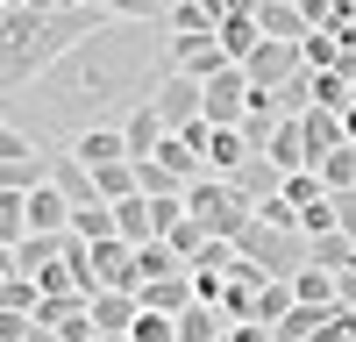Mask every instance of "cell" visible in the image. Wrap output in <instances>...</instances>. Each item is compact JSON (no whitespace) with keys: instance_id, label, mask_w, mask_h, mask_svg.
Returning a JSON list of instances; mask_svg holds the SVG:
<instances>
[{"instance_id":"cell-1","label":"cell","mask_w":356,"mask_h":342,"mask_svg":"<svg viewBox=\"0 0 356 342\" xmlns=\"http://www.w3.org/2000/svg\"><path fill=\"white\" fill-rule=\"evenodd\" d=\"M164 79H171V28L164 22H100L36 86L8 93V122L29 136L72 142L86 129H122L143 100H157Z\"/></svg>"},{"instance_id":"cell-2","label":"cell","mask_w":356,"mask_h":342,"mask_svg":"<svg viewBox=\"0 0 356 342\" xmlns=\"http://www.w3.org/2000/svg\"><path fill=\"white\" fill-rule=\"evenodd\" d=\"M100 22H114L107 8H0V79H8V93L22 86H36L57 57L72 43H86Z\"/></svg>"},{"instance_id":"cell-3","label":"cell","mask_w":356,"mask_h":342,"mask_svg":"<svg viewBox=\"0 0 356 342\" xmlns=\"http://www.w3.org/2000/svg\"><path fill=\"white\" fill-rule=\"evenodd\" d=\"M186 214H193L200 236H228V243H235V236L257 221V200L235 186V179H214V171H207V179L186 186Z\"/></svg>"},{"instance_id":"cell-4","label":"cell","mask_w":356,"mask_h":342,"mask_svg":"<svg viewBox=\"0 0 356 342\" xmlns=\"http://www.w3.org/2000/svg\"><path fill=\"white\" fill-rule=\"evenodd\" d=\"M235 250H243L250 264H264L271 278H300L314 264V243L300 236V228H264V221H250L243 236H235Z\"/></svg>"},{"instance_id":"cell-5","label":"cell","mask_w":356,"mask_h":342,"mask_svg":"<svg viewBox=\"0 0 356 342\" xmlns=\"http://www.w3.org/2000/svg\"><path fill=\"white\" fill-rule=\"evenodd\" d=\"M243 72H250V86L278 93V86H292V79L307 72V50H300V43H285V36H264V43L243 57Z\"/></svg>"},{"instance_id":"cell-6","label":"cell","mask_w":356,"mask_h":342,"mask_svg":"<svg viewBox=\"0 0 356 342\" xmlns=\"http://www.w3.org/2000/svg\"><path fill=\"white\" fill-rule=\"evenodd\" d=\"M171 72H186V79H200V86L221 79V72H235L221 28H214V36H171Z\"/></svg>"},{"instance_id":"cell-7","label":"cell","mask_w":356,"mask_h":342,"mask_svg":"<svg viewBox=\"0 0 356 342\" xmlns=\"http://www.w3.org/2000/svg\"><path fill=\"white\" fill-rule=\"evenodd\" d=\"M150 107L164 114L171 129H186V122H200V114H207V86H200V79H186V72H171V79L157 86V100H150Z\"/></svg>"},{"instance_id":"cell-8","label":"cell","mask_w":356,"mask_h":342,"mask_svg":"<svg viewBox=\"0 0 356 342\" xmlns=\"http://www.w3.org/2000/svg\"><path fill=\"white\" fill-rule=\"evenodd\" d=\"M65 236H72V228H65ZM65 236H43V228H36V236H22L15 250H0V271H22V278H43V271L57 264V256H65Z\"/></svg>"},{"instance_id":"cell-9","label":"cell","mask_w":356,"mask_h":342,"mask_svg":"<svg viewBox=\"0 0 356 342\" xmlns=\"http://www.w3.org/2000/svg\"><path fill=\"white\" fill-rule=\"evenodd\" d=\"M93 321H100V335H136V321H143V293H129V285L93 293Z\"/></svg>"},{"instance_id":"cell-10","label":"cell","mask_w":356,"mask_h":342,"mask_svg":"<svg viewBox=\"0 0 356 342\" xmlns=\"http://www.w3.org/2000/svg\"><path fill=\"white\" fill-rule=\"evenodd\" d=\"M50 186L72 200V207H100V179H93V164H79L72 150L65 157H50Z\"/></svg>"},{"instance_id":"cell-11","label":"cell","mask_w":356,"mask_h":342,"mask_svg":"<svg viewBox=\"0 0 356 342\" xmlns=\"http://www.w3.org/2000/svg\"><path fill=\"white\" fill-rule=\"evenodd\" d=\"M143 293V307L150 314H186V307H200V278L193 271H178V278H150V285H136Z\"/></svg>"},{"instance_id":"cell-12","label":"cell","mask_w":356,"mask_h":342,"mask_svg":"<svg viewBox=\"0 0 356 342\" xmlns=\"http://www.w3.org/2000/svg\"><path fill=\"white\" fill-rule=\"evenodd\" d=\"M122 136H129V157L143 164V157H157V150H164V136H171V122H164V114H157L150 100H143V107L129 114V122H122Z\"/></svg>"},{"instance_id":"cell-13","label":"cell","mask_w":356,"mask_h":342,"mask_svg":"<svg viewBox=\"0 0 356 342\" xmlns=\"http://www.w3.org/2000/svg\"><path fill=\"white\" fill-rule=\"evenodd\" d=\"M72 214H79V207H72L57 186H36V193H29V236H36V228H43V236H65Z\"/></svg>"},{"instance_id":"cell-14","label":"cell","mask_w":356,"mask_h":342,"mask_svg":"<svg viewBox=\"0 0 356 342\" xmlns=\"http://www.w3.org/2000/svg\"><path fill=\"white\" fill-rule=\"evenodd\" d=\"M93 264H100V285H129V293H136V243L129 236L93 243Z\"/></svg>"},{"instance_id":"cell-15","label":"cell","mask_w":356,"mask_h":342,"mask_svg":"<svg viewBox=\"0 0 356 342\" xmlns=\"http://www.w3.org/2000/svg\"><path fill=\"white\" fill-rule=\"evenodd\" d=\"M72 157L93 164V171H100V164H122V157H129V136H122V129H86V136H72Z\"/></svg>"},{"instance_id":"cell-16","label":"cell","mask_w":356,"mask_h":342,"mask_svg":"<svg viewBox=\"0 0 356 342\" xmlns=\"http://www.w3.org/2000/svg\"><path fill=\"white\" fill-rule=\"evenodd\" d=\"M114 221H122V236L143 250V243H157V200L150 193H136V200H114Z\"/></svg>"},{"instance_id":"cell-17","label":"cell","mask_w":356,"mask_h":342,"mask_svg":"<svg viewBox=\"0 0 356 342\" xmlns=\"http://www.w3.org/2000/svg\"><path fill=\"white\" fill-rule=\"evenodd\" d=\"M243 164H250V136L243 129H214V142H207V171H214V179H235Z\"/></svg>"},{"instance_id":"cell-18","label":"cell","mask_w":356,"mask_h":342,"mask_svg":"<svg viewBox=\"0 0 356 342\" xmlns=\"http://www.w3.org/2000/svg\"><path fill=\"white\" fill-rule=\"evenodd\" d=\"M257 28H264V36L300 43L307 36V15H300V0H257Z\"/></svg>"},{"instance_id":"cell-19","label":"cell","mask_w":356,"mask_h":342,"mask_svg":"<svg viewBox=\"0 0 356 342\" xmlns=\"http://www.w3.org/2000/svg\"><path fill=\"white\" fill-rule=\"evenodd\" d=\"M271 164H285V171H314V157H307V129H300V114H285V129L271 136V150H264Z\"/></svg>"},{"instance_id":"cell-20","label":"cell","mask_w":356,"mask_h":342,"mask_svg":"<svg viewBox=\"0 0 356 342\" xmlns=\"http://www.w3.org/2000/svg\"><path fill=\"white\" fill-rule=\"evenodd\" d=\"M235 186H243L250 200H271V193H285V164H271L264 150H250V164L235 171Z\"/></svg>"},{"instance_id":"cell-21","label":"cell","mask_w":356,"mask_h":342,"mask_svg":"<svg viewBox=\"0 0 356 342\" xmlns=\"http://www.w3.org/2000/svg\"><path fill=\"white\" fill-rule=\"evenodd\" d=\"M178 271H193V264H186V256H178L164 236L136 250V285H150V278H178Z\"/></svg>"},{"instance_id":"cell-22","label":"cell","mask_w":356,"mask_h":342,"mask_svg":"<svg viewBox=\"0 0 356 342\" xmlns=\"http://www.w3.org/2000/svg\"><path fill=\"white\" fill-rule=\"evenodd\" d=\"M292 293H300V307H342V278L321 271V264H307L300 278H292Z\"/></svg>"},{"instance_id":"cell-23","label":"cell","mask_w":356,"mask_h":342,"mask_svg":"<svg viewBox=\"0 0 356 342\" xmlns=\"http://www.w3.org/2000/svg\"><path fill=\"white\" fill-rule=\"evenodd\" d=\"M164 28L171 36H214V8H207V0H171V15H164Z\"/></svg>"},{"instance_id":"cell-24","label":"cell","mask_w":356,"mask_h":342,"mask_svg":"<svg viewBox=\"0 0 356 342\" xmlns=\"http://www.w3.org/2000/svg\"><path fill=\"white\" fill-rule=\"evenodd\" d=\"M22 236H29V193L0 186V250H15Z\"/></svg>"},{"instance_id":"cell-25","label":"cell","mask_w":356,"mask_h":342,"mask_svg":"<svg viewBox=\"0 0 356 342\" xmlns=\"http://www.w3.org/2000/svg\"><path fill=\"white\" fill-rule=\"evenodd\" d=\"M43 307V285L22 278V271H0V314H36Z\"/></svg>"},{"instance_id":"cell-26","label":"cell","mask_w":356,"mask_h":342,"mask_svg":"<svg viewBox=\"0 0 356 342\" xmlns=\"http://www.w3.org/2000/svg\"><path fill=\"white\" fill-rule=\"evenodd\" d=\"M221 43H228V57H235V65H243V57L264 43V28H257V8H243V15H228L221 22Z\"/></svg>"},{"instance_id":"cell-27","label":"cell","mask_w":356,"mask_h":342,"mask_svg":"<svg viewBox=\"0 0 356 342\" xmlns=\"http://www.w3.org/2000/svg\"><path fill=\"white\" fill-rule=\"evenodd\" d=\"M292 307H300V293H292V278H271V285L257 293V321H264V328H278V321H285Z\"/></svg>"},{"instance_id":"cell-28","label":"cell","mask_w":356,"mask_h":342,"mask_svg":"<svg viewBox=\"0 0 356 342\" xmlns=\"http://www.w3.org/2000/svg\"><path fill=\"white\" fill-rule=\"evenodd\" d=\"M72 236H86V243H107V236H122V221H114V207L100 200V207H79V214H72Z\"/></svg>"},{"instance_id":"cell-29","label":"cell","mask_w":356,"mask_h":342,"mask_svg":"<svg viewBox=\"0 0 356 342\" xmlns=\"http://www.w3.org/2000/svg\"><path fill=\"white\" fill-rule=\"evenodd\" d=\"M314 107H356V86H349V72H314Z\"/></svg>"},{"instance_id":"cell-30","label":"cell","mask_w":356,"mask_h":342,"mask_svg":"<svg viewBox=\"0 0 356 342\" xmlns=\"http://www.w3.org/2000/svg\"><path fill=\"white\" fill-rule=\"evenodd\" d=\"M307 243H314V264L321 271H349L356 264V243L349 236H307Z\"/></svg>"},{"instance_id":"cell-31","label":"cell","mask_w":356,"mask_h":342,"mask_svg":"<svg viewBox=\"0 0 356 342\" xmlns=\"http://www.w3.org/2000/svg\"><path fill=\"white\" fill-rule=\"evenodd\" d=\"M321 179H328V193H356V142H342L335 157H321Z\"/></svg>"},{"instance_id":"cell-32","label":"cell","mask_w":356,"mask_h":342,"mask_svg":"<svg viewBox=\"0 0 356 342\" xmlns=\"http://www.w3.org/2000/svg\"><path fill=\"white\" fill-rule=\"evenodd\" d=\"M285 200L307 214L314 200H328V179H321V171H285Z\"/></svg>"},{"instance_id":"cell-33","label":"cell","mask_w":356,"mask_h":342,"mask_svg":"<svg viewBox=\"0 0 356 342\" xmlns=\"http://www.w3.org/2000/svg\"><path fill=\"white\" fill-rule=\"evenodd\" d=\"M257 221H264V228H300L307 214H300V207H292V200H285V193H271V200H257ZM300 236H307V228H300Z\"/></svg>"},{"instance_id":"cell-34","label":"cell","mask_w":356,"mask_h":342,"mask_svg":"<svg viewBox=\"0 0 356 342\" xmlns=\"http://www.w3.org/2000/svg\"><path fill=\"white\" fill-rule=\"evenodd\" d=\"M136 171H143V193H150V200H171V193H186V179H178V171H164L157 157H143Z\"/></svg>"},{"instance_id":"cell-35","label":"cell","mask_w":356,"mask_h":342,"mask_svg":"<svg viewBox=\"0 0 356 342\" xmlns=\"http://www.w3.org/2000/svg\"><path fill=\"white\" fill-rule=\"evenodd\" d=\"M129 342H186V335H178V314H150V307H143V321H136Z\"/></svg>"},{"instance_id":"cell-36","label":"cell","mask_w":356,"mask_h":342,"mask_svg":"<svg viewBox=\"0 0 356 342\" xmlns=\"http://www.w3.org/2000/svg\"><path fill=\"white\" fill-rule=\"evenodd\" d=\"M107 15H114V22H164L171 0H107Z\"/></svg>"},{"instance_id":"cell-37","label":"cell","mask_w":356,"mask_h":342,"mask_svg":"<svg viewBox=\"0 0 356 342\" xmlns=\"http://www.w3.org/2000/svg\"><path fill=\"white\" fill-rule=\"evenodd\" d=\"M307 342H356V307H335V314H328V321H321Z\"/></svg>"},{"instance_id":"cell-38","label":"cell","mask_w":356,"mask_h":342,"mask_svg":"<svg viewBox=\"0 0 356 342\" xmlns=\"http://www.w3.org/2000/svg\"><path fill=\"white\" fill-rule=\"evenodd\" d=\"M342 129H349V142H356V107H342Z\"/></svg>"},{"instance_id":"cell-39","label":"cell","mask_w":356,"mask_h":342,"mask_svg":"<svg viewBox=\"0 0 356 342\" xmlns=\"http://www.w3.org/2000/svg\"><path fill=\"white\" fill-rule=\"evenodd\" d=\"M79 8H107V0H79Z\"/></svg>"},{"instance_id":"cell-40","label":"cell","mask_w":356,"mask_h":342,"mask_svg":"<svg viewBox=\"0 0 356 342\" xmlns=\"http://www.w3.org/2000/svg\"><path fill=\"white\" fill-rule=\"evenodd\" d=\"M349 86H356V65H349Z\"/></svg>"},{"instance_id":"cell-41","label":"cell","mask_w":356,"mask_h":342,"mask_svg":"<svg viewBox=\"0 0 356 342\" xmlns=\"http://www.w3.org/2000/svg\"><path fill=\"white\" fill-rule=\"evenodd\" d=\"M221 342H235V335H221Z\"/></svg>"}]
</instances>
